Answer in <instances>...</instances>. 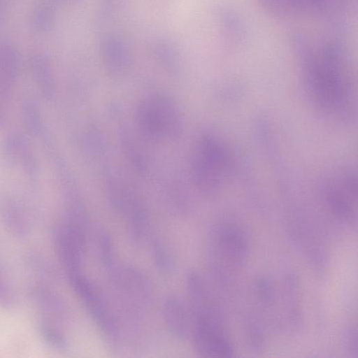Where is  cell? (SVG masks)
<instances>
[{"mask_svg": "<svg viewBox=\"0 0 358 358\" xmlns=\"http://www.w3.org/2000/svg\"><path fill=\"white\" fill-rule=\"evenodd\" d=\"M3 159L10 165L19 164L29 177L36 176L38 164L27 139L20 133L7 135L1 145Z\"/></svg>", "mask_w": 358, "mask_h": 358, "instance_id": "cell-4", "label": "cell"}, {"mask_svg": "<svg viewBox=\"0 0 358 358\" xmlns=\"http://www.w3.org/2000/svg\"><path fill=\"white\" fill-rule=\"evenodd\" d=\"M255 292L258 299L264 303H271L273 298L272 285L268 279L257 278L255 283Z\"/></svg>", "mask_w": 358, "mask_h": 358, "instance_id": "cell-11", "label": "cell"}, {"mask_svg": "<svg viewBox=\"0 0 358 358\" xmlns=\"http://www.w3.org/2000/svg\"><path fill=\"white\" fill-rule=\"evenodd\" d=\"M34 78L41 96L46 101L52 100L55 95V85L52 76L45 66H37Z\"/></svg>", "mask_w": 358, "mask_h": 358, "instance_id": "cell-9", "label": "cell"}, {"mask_svg": "<svg viewBox=\"0 0 358 358\" xmlns=\"http://www.w3.org/2000/svg\"><path fill=\"white\" fill-rule=\"evenodd\" d=\"M0 211L7 228L16 235H24L29 229L28 221L21 204L11 196H4L0 203Z\"/></svg>", "mask_w": 358, "mask_h": 358, "instance_id": "cell-6", "label": "cell"}, {"mask_svg": "<svg viewBox=\"0 0 358 358\" xmlns=\"http://www.w3.org/2000/svg\"><path fill=\"white\" fill-rule=\"evenodd\" d=\"M142 130L150 137H173L179 131L180 120L174 104L169 99L155 95L143 101L138 112Z\"/></svg>", "mask_w": 358, "mask_h": 358, "instance_id": "cell-1", "label": "cell"}, {"mask_svg": "<svg viewBox=\"0 0 358 358\" xmlns=\"http://www.w3.org/2000/svg\"><path fill=\"white\" fill-rule=\"evenodd\" d=\"M163 315L170 334L178 340H185L192 331L191 316L183 301L176 296L168 297L164 303Z\"/></svg>", "mask_w": 358, "mask_h": 358, "instance_id": "cell-5", "label": "cell"}, {"mask_svg": "<svg viewBox=\"0 0 358 358\" xmlns=\"http://www.w3.org/2000/svg\"><path fill=\"white\" fill-rule=\"evenodd\" d=\"M42 331L45 341L50 345L59 349L66 348V340L57 330L48 326H44L42 328Z\"/></svg>", "mask_w": 358, "mask_h": 358, "instance_id": "cell-12", "label": "cell"}, {"mask_svg": "<svg viewBox=\"0 0 358 358\" xmlns=\"http://www.w3.org/2000/svg\"><path fill=\"white\" fill-rule=\"evenodd\" d=\"M152 255L155 266L160 273L170 275L174 271L176 268L174 257L162 241L156 240L154 242Z\"/></svg>", "mask_w": 358, "mask_h": 358, "instance_id": "cell-8", "label": "cell"}, {"mask_svg": "<svg viewBox=\"0 0 358 358\" xmlns=\"http://www.w3.org/2000/svg\"><path fill=\"white\" fill-rule=\"evenodd\" d=\"M21 114L23 124L32 136H46L40 108L35 101L31 99L23 100L21 105Z\"/></svg>", "mask_w": 358, "mask_h": 358, "instance_id": "cell-7", "label": "cell"}, {"mask_svg": "<svg viewBox=\"0 0 358 358\" xmlns=\"http://www.w3.org/2000/svg\"><path fill=\"white\" fill-rule=\"evenodd\" d=\"M71 285L100 331L108 340L118 336L116 320L97 287L82 271L68 273Z\"/></svg>", "mask_w": 358, "mask_h": 358, "instance_id": "cell-2", "label": "cell"}, {"mask_svg": "<svg viewBox=\"0 0 358 358\" xmlns=\"http://www.w3.org/2000/svg\"><path fill=\"white\" fill-rule=\"evenodd\" d=\"M11 302V296L7 288L0 282V305L7 306Z\"/></svg>", "mask_w": 358, "mask_h": 358, "instance_id": "cell-14", "label": "cell"}, {"mask_svg": "<svg viewBox=\"0 0 358 358\" xmlns=\"http://www.w3.org/2000/svg\"><path fill=\"white\" fill-rule=\"evenodd\" d=\"M99 235V258L104 268L109 272L115 266L112 242L107 234L101 232Z\"/></svg>", "mask_w": 358, "mask_h": 358, "instance_id": "cell-10", "label": "cell"}, {"mask_svg": "<svg viewBox=\"0 0 358 358\" xmlns=\"http://www.w3.org/2000/svg\"><path fill=\"white\" fill-rule=\"evenodd\" d=\"M215 252L227 265L241 267L249 254V242L244 229L234 222H224L214 231Z\"/></svg>", "mask_w": 358, "mask_h": 358, "instance_id": "cell-3", "label": "cell"}, {"mask_svg": "<svg viewBox=\"0 0 358 358\" xmlns=\"http://www.w3.org/2000/svg\"><path fill=\"white\" fill-rule=\"evenodd\" d=\"M345 345L346 351L351 357L357 355V329L354 327H350L347 329L345 334Z\"/></svg>", "mask_w": 358, "mask_h": 358, "instance_id": "cell-13", "label": "cell"}]
</instances>
